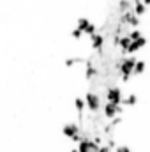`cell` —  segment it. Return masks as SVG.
Instances as JSON below:
<instances>
[{"label": "cell", "mask_w": 150, "mask_h": 152, "mask_svg": "<svg viewBox=\"0 0 150 152\" xmlns=\"http://www.w3.org/2000/svg\"><path fill=\"white\" fill-rule=\"evenodd\" d=\"M78 28L83 34H87V36H94L95 34V25L90 23V20H87V18H79L78 20Z\"/></svg>", "instance_id": "1"}, {"label": "cell", "mask_w": 150, "mask_h": 152, "mask_svg": "<svg viewBox=\"0 0 150 152\" xmlns=\"http://www.w3.org/2000/svg\"><path fill=\"white\" fill-rule=\"evenodd\" d=\"M134 64H136V60L131 57V58H124V62H122V73H124V80H127L129 75L134 71Z\"/></svg>", "instance_id": "2"}, {"label": "cell", "mask_w": 150, "mask_h": 152, "mask_svg": "<svg viewBox=\"0 0 150 152\" xmlns=\"http://www.w3.org/2000/svg\"><path fill=\"white\" fill-rule=\"evenodd\" d=\"M145 44H147V39L143 37V36L138 37V39H134V41H131V44H129V48H127V53H134V51L141 50Z\"/></svg>", "instance_id": "3"}, {"label": "cell", "mask_w": 150, "mask_h": 152, "mask_svg": "<svg viewBox=\"0 0 150 152\" xmlns=\"http://www.w3.org/2000/svg\"><path fill=\"white\" fill-rule=\"evenodd\" d=\"M122 21L127 23V25H131V27H138V25H140V16H136L133 11H127V12L124 14Z\"/></svg>", "instance_id": "4"}, {"label": "cell", "mask_w": 150, "mask_h": 152, "mask_svg": "<svg viewBox=\"0 0 150 152\" xmlns=\"http://www.w3.org/2000/svg\"><path fill=\"white\" fill-rule=\"evenodd\" d=\"M79 152H97V143L90 140H79Z\"/></svg>", "instance_id": "5"}, {"label": "cell", "mask_w": 150, "mask_h": 152, "mask_svg": "<svg viewBox=\"0 0 150 152\" xmlns=\"http://www.w3.org/2000/svg\"><path fill=\"white\" fill-rule=\"evenodd\" d=\"M120 101H122V92H120V88H110V90H108V103L118 104Z\"/></svg>", "instance_id": "6"}, {"label": "cell", "mask_w": 150, "mask_h": 152, "mask_svg": "<svg viewBox=\"0 0 150 152\" xmlns=\"http://www.w3.org/2000/svg\"><path fill=\"white\" fill-rule=\"evenodd\" d=\"M64 134L69 136V138H73L74 142H79V136H78V126H74V124L66 126V127H64Z\"/></svg>", "instance_id": "7"}, {"label": "cell", "mask_w": 150, "mask_h": 152, "mask_svg": "<svg viewBox=\"0 0 150 152\" xmlns=\"http://www.w3.org/2000/svg\"><path fill=\"white\" fill-rule=\"evenodd\" d=\"M85 103H87V106H88L92 112H95V110L99 108V103H101V101H99V97H97V96H94V94H88V96L85 97Z\"/></svg>", "instance_id": "8"}, {"label": "cell", "mask_w": 150, "mask_h": 152, "mask_svg": "<svg viewBox=\"0 0 150 152\" xmlns=\"http://www.w3.org/2000/svg\"><path fill=\"white\" fill-rule=\"evenodd\" d=\"M104 112H106L108 117H115V115H118L120 112H122V108H120L118 104H115V103H108L106 108H104Z\"/></svg>", "instance_id": "9"}, {"label": "cell", "mask_w": 150, "mask_h": 152, "mask_svg": "<svg viewBox=\"0 0 150 152\" xmlns=\"http://www.w3.org/2000/svg\"><path fill=\"white\" fill-rule=\"evenodd\" d=\"M133 12H134L136 16H143V14L147 12V5H145L141 0H134V9H133Z\"/></svg>", "instance_id": "10"}, {"label": "cell", "mask_w": 150, "mask_h": 152, "mask_svg": "<svg viewBox=\"0 0 150 152\" xmlns=\"http://www.w3.org/2000/svg\"><path fill=\"white\" fill-rule=\"evenodd\" d=\"M90 37H92V48H94V50H99V48L103 46L104 37H103L101 34H94V36H90Z\"/></svg>", "instance_id": "11"}, {"label": "cell", "mask_w": 150, "mask_h": 152, "mask_svg": "<svg viewBox=\"0 0 150 152\" xmlns=\"http://www.w3.org/2000/svg\"><path fill=\"white\" fill-rule=\"evenodd\" d=\"M143 71H145V62H143V60H138V62L134 64V71H133V73H138V75H140V73H143Z\"/></svg>", "instance_id": "12"}, {"label": "cell", "mask_w": 150, "mask_h": 152, "mask_svg": "<svg viewBox=\"0 0 150 152\" xmlns=\"http://www.w3.org/2000/svg\"><path fill=\"white\" fill-rule=\"evenodd\" d=\"M127 36H129V39H131V41H134V39L141 37V32H140V30H133V32H129Z\"/></svg>", "instance_id": "13"}, {"label": "cell", "mask_w": 150, "mask_h": 152, "mask_svg": "<svg viewBox=\"0 0 150 152\" xmlns=\"http://www.w3.org/2000/svg\"><path fill=\"white\" fill-rule=\"evenodd\" d=\"M125 104H134L136 103V96H129V97H125V99H122Z\"/></svg>", "instance_id": "14"}, {"label": "cell", "mask_w": 150, "mask_h": 152, "mask_svg": "<svg viewBox=\"0 0 150 152\" xmlns=\"http://www.w3.org/2000/svg\"><path fill=\"white\" fill-rule=\"evenodd\" d=\"M71 34H73V37H74V39H79L81 36H83V32H81V30H79L78 27H76V28L73 30V32H71Z\"/></svg>", "instance_id": "15"}, {"label": "cell", "mask_w": 150, "mask_h": 152, "mask_svg": "<svg viewBox=\"0 0 150 152\" xmlns=\"http://www.w3.org/2000/svg\"><path fill=\"white\" fill-rule=\"evenodd\" d=\"M83 104H85V103H83V99H78V101H76V108H78L79 112L83 110Z\"/></svg>", "instance_id": "16"}, {"label": "cell", "mask_w": 150, "mask_h": 152, "mask_svg": "<svg viewBox=\"0 0 150 152\" xmlns=\"http://www.w3.org/2000/svg\"><path fill=\"white\" fill-rule=\"evenodd\" d=\"M117 152H131L127 147H120V149H117Z\"/></svg>", "instance_id": "17"}, {"label": "cell", "mask_w": 150, "mask_h": 152, "mask_svg": "<svg viewBox=\"0 0 150 152\" xmlns=\"http://www.w3.org/2000/svg\"><path fill=\"white\" fill-rule=\"evenodd\" d=\"M141 2H143V4H145L147 7H149V5H150V0H141Z\"/></svg>", "instance_id": "18"}, {"label": "cell", "mask_w": 150, "mask_h": 152, "mask_svg": "<svg viewBox=\"0 0 150 152\" xmlns=\"http://www.w3.org/2000/svg\"><path fill=\"white\" fill-rule=\"evenodd\" d=\"M73 152H79V151H73Z\"/></svg>", "instance_id": "19"}]
</instances>
